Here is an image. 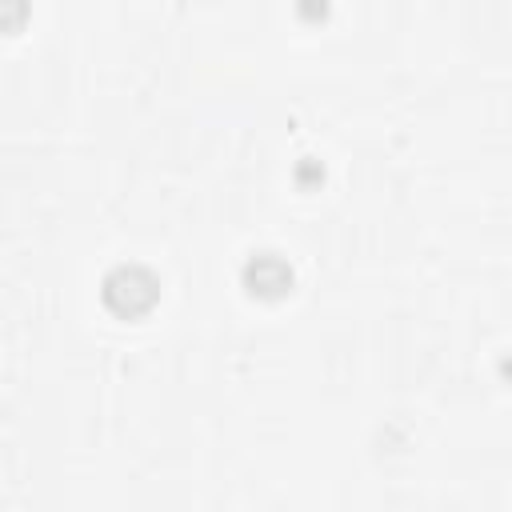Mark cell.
Here are the masks:
<instances>
[{"instance_id": "cell-2", "label": "cell", "mask_w": 512, "mask_h": 512, "mask_svg": "<svg viewBox=\"0 0 512 512\" xmlns=\"http://www.w3.org/2000/svg\"><path fill=\"white\" fill-rule=\"evenodd\" d=\"M244 280L252 284V292H280V288H288L292 272H288L284 260H276L272 252H264V256H256V260L244 268Z\"/></svg>"}, {"instance_id": "cell-3", "label": "cell", "mask_w": 512, "mask_h": 512, "mask_svg": "<svg viewBox=\"0 0 512 512\" xmlns=\"http://www.w3.org/2000/svg\"><path fill=\"white\" fill-rule=\"evenodd\" d=\"M24 16H28V0H0V28H4V32L20 28Z\"/></svg>"}, {"instance_id": "cell-1", "label": "cell", "mask_w": 512, "mask_h": 512, "mask_svg": "<svg viewBox=\"0 0 512 512\" xmlns=\"http://www.w3.org/2000/svg\"><path fill=\"white\" fill-rule=\"evenodd\" d=\"M156 296H160V280L144 264H116L104 276V304L116 316H140L156 304Z\"/></svg>"}]
</instances>
